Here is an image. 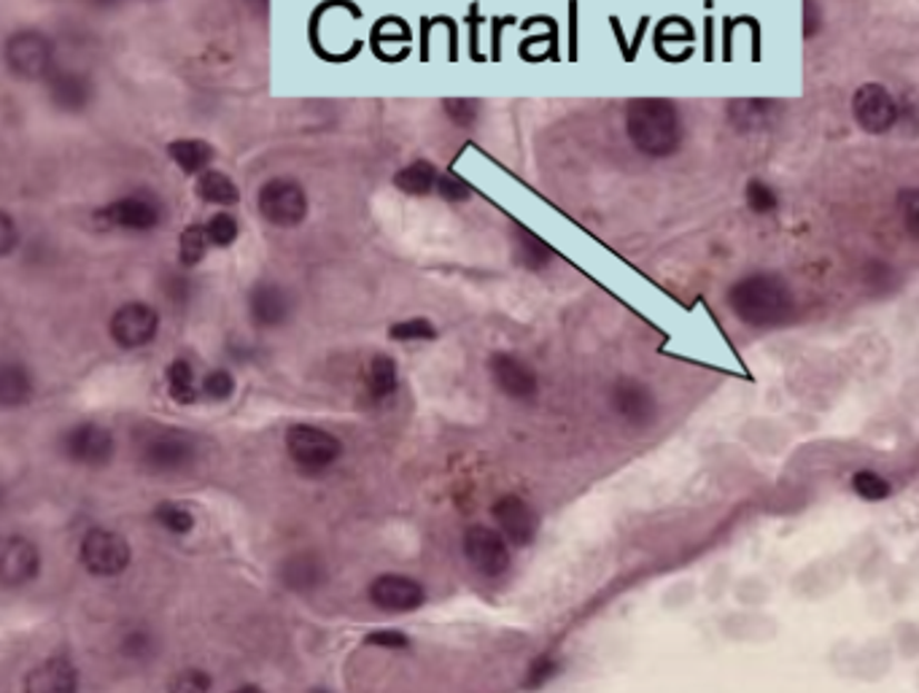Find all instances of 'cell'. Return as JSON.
I'll list each match as a JSON object with an SVG mask.
<instances>
[{"mask_svg":"<svg viewBox=\"0 0 919 693\" xmlns=\"http://www.w3.org/2000/svg\"><path fill=\"white\" fill-rule=\"evenodd\" d=\"M725 300L739 321L755 329L782 327L796 314V295L790 284L777 273L765 270L733 281Z\"/></svg>","mask_w":919,"mask_h":693,"instance_id":"obj_1","label":"cell"},{"mask_svg":"<svg viewBox=\"0 0 919 693\" xmlns=\"http://www.w3.org/2000/svg\"><path fill=\"white\" fill-rule=\"evenodd\" d=\"M324 564L316 553H297V556L286 558L280 567V577L291 591H313L324 583Z\"/></svg>","mask_w":919,"mask_h":693,"instance_id":"obj_23","label":"cell"},{"mask_svg":"<svg viewBox=\"0 0 919 693\" xmlns=\"http://www.w3.org/2000/svg\"><path fill=\"white\" fill-rule=\"evenodd\" d=\"M62 454L76 464L100 467V464L111 462L113 456L111 429L100 427V424L95 422L76 424V427L68 429L66 437H62Z\"/></svg>","mask_w":919,"mask_h":693,"instance_id":"obj_10","label":"cell"},{"mask_svg":"<svg viewBox=\"0 0 919 693\" xmlns=\"http://www.w3.org/2000/svg\"><path fill=\"white\" fill-rule=\"evenodd\" d=\"M488 367H491V378H494V384L500 386L507 397H513V399L537 397V392H540L537 373H534V367L526 365L521 356L500 352L491 356Z\"/></svg>","mask_w":919,"mask_h":693,"instance_id":"obj_14","label":"cell"},{"mask_svg":"<svg viewBox=\"0 0 919 693\" xmlns=\"http://www.w3.org/2000/svg\"><path fill=\"white\" fill-rule=\"evenodd\" d=\"M369 645H381V647H407V637L397 628H383V632H373L367 637Z\"/></svg>","mask_w":919,"mask_h":693,"instance_id":"obj_47","label":"cell"},{"mask_svg":"<svg viewBox=\"0 0 919 693\" xmlns=\"http://www.w3.org/2000/svg\"><path fill=\"white\" fill-rule=\"evenodd\" d=\"M165 295H168V300H174V303H187L189 297H191L189 278H187V276H178V273H174V276L165 278Z\"/></svg>","mask_w":919,"mask_h":693,"instance_id":"obj_45","label":"cell"},{"mask_svg":"<svg viewBox=\"0 0 919 693\" xmlns=\"http://www.w3.org/2000/svg\"><path fill=\"white\" fill-rule=\"evenodd\" d=\"M79 672L66 656L47 659L24 677V693H76Z\"/></svg>","mask_w":919,"mask_h":693,"instance_id":"obj_20","label":"cell"},{"mask_svg":"<svg viewBox=\"0 0 919 693\" xmlns=\"http://www.w3.org/2000/svg\"><path fill=\"white\" fill-rule=\"evenodd\" d=\"M388 338L397 343H416V340H434L437 338V327L424 316L416 319H402L388 327Z\"/></svg>","mask_w":919,"mask_h":693,"instance_id":"obj_34","label":"cell"},{"mask_svg":"<svg viewBox=\"0 0 919 693\" xmlns=\"http://www.w3.org/2000/svg\"><path fill=\"white\" fill-rule=\"evenodd\" d=\"M165 380H168V394L178 405H191L197 399V394H200L197 392L195 367L187 359L170 362L168 370H165Z\"/></svg>","mask_w":919,"mask_h":693,"instance_id":"obj_29","label":"cell"},{"mask_svg":"<svg viewBox=\"0 0 919 693\" xmlns=\"http://www.w3.org/2000/svg\"><path fill=\"white\" fill-rule=\"evenodd\" d=\"M744 202L752 214L771 216L780 211V192L763 178H750L744 187Z\"/></svg>","mask_w":919,"mask_h":693,"instance_id":"obj_31","label":"cell"},{"mask_svg":"<svg viewBox=\"0 0 919 693\" xmlns=\"http://www.w3.org/2000/svg\"><path fill=\"white\" fill-rule=\"evenodd\" d=\"M233 693H265V691L257 689V685H244V689H238V691H233Z\"/></svg>","mask_w":919,"mask_h":693,"instance_id":"obj_49","label":"cell"},{"mask_svg":"<svg viewBox=\"0 0 919 693\" xmlns=\"http://www.w3.org/2000/svg\"><path fill=\"white\" fill-rule=\"evenodd\" d=\"M464 553L481 575L500 577L510 570V551L500 532L475 524L464 534Z\"/></svg>","mask_w":919,"mask_h":693,"instance_id":"obj_11","label":"cell"},{"mask_svg":"<svg viewBox=\"0 0 919 693\" xmlns=\"http://www.w3.org/2000/svg\"><path fill=\"white\" fill-rule=\"evenodd\" d=\"M235 392V378L227 370H210L202 380V394L216 403H225V399L233 397Z\"/></svg>","mask_w":919,"mask_h":693,"instance_id":"obj_39","label":"cell"},{"mask_svg":"<svg viewBox=\"0 0 919 693\" xmlns=\"http://www.w3.org/2000/svg\"><path fill=\"white\" fill-rule=\"evenodd\" d=\"M399 386L397 362L388 354H375L367 367V392L373 399H388Z\"/></svg>","mask_w":919,"mask_h":693,"instance_id":"obj_28","label":"cell"},{"mask_svg":"<svg viewBox=\"0 0 919 693\" xmlns=\"http://www.w3.org/2000/svg\"><path fill=\"white\" fill-rule=\"evenodd\" d=\"M443 111L456 127H472L477 122V117H481V100L448 98L443 100Z\"/></svg>","mask_w":919,"mask_h":693,"instance_id":"obj_36","label":"cell"},{"mask_svg":"<svg viewBox=\"0 0 919 693\" xmlns=\"http://www.w3.org/2000/svg\"><path fill=\"white\" fill-rule=\"evenodd\" d=\"M140 462L151 473H178L195 462V443L178 432H159L144 443Z\"/></svg>","mask_w":919,"mask_h":693,"instance_id":"obj_12","label":"cell"},{"mask_svg":"<svg viewBox=\"0 0 919 693\" xmlns=\"http://www.w3.org/2000/svg\"><path fill=\"white\" fill-rule=\"evenodd\" d=\"M210 246L206 225H187L184 227L181 238H178V263L184 267H197L206 259V251Z\"/></svg>","mask_w":919,"mask_h":693,"instance_id":"obj_30","label":"cell"},{"mask_svg":"<svg viewBox=\"0 0 919 693\" xmlns=\"http://www.w3.org/2000/svg\"><path fill=\"white\" fill-rule=\"evenodd\" d=\"M852 488L854 494L866 502H882L892 494L890 481H885L882 475L873 473V469H860V473H854Z\"/></svg>","mask_w":919,"mask_h":693,"instance_id":"obj_35","label":"cell"},{"mask_svg":"<svg viewBox=\"0 0 919 693\" xmlns=\"http://www.w3.org/2000/svg\"><path fill=\"white\" fill-rule=\"evenodd\" d=\"M513 244H515V263L532 273L545 270V267L555 259V251L551 249V246H547L545 240H540L534 232H528L526 227H515Z\"/></svg>","mask_w":919,"mask_h":693,"instance_id":"obj_27","label":"cell"},{"mask_svg":"<svg viewBox=\"0 0 919 693\" xmlns=\"http://www.w3.org/2000/svg\"><path fill=\"white\" fill-rule=\"evenodd\" d=\"M41 567V553H38L36 543L28 537H9L6 539L3 558H0V575L9 588L24 586L38 575Z\"/></svg>","mask_w":919,"mask_h":693,"instance_id":"obj_19","label":"cell"},{"mask_svg":"<svg viewBox=\"0 0 919 693\" xmlns=\"http://www.w3.org/2000/svg\"><path fill=\"white\" fill-rule=\"evenodd\" d=\"M286 448L297 467L310 475L329 469L343 454V445L332 432L310 427V424H295L286 432Z\"/></svg>","mask_w":919,"mask_h":693,"instance_id":"obj_5","label":"cell"},{"mask_svg":"<svg viewBox=\"0 0 919 693\" xmlns=\"http://www.w3.org/2000/svg\"><path fill=\"white\" fill-rule=\"evenodd\" d=\"M780 117H782L780 100L744 98V100H731V106H729V122L737 127L739 132H763L780 122Z\"/></svg>","mask_w":919,"mask_h":693,"instance_id":"obj_21","label":"cell"},{"mask_svg":"<svg viewBox=\"0 0 919 693\" xmlns=\"http://www.w3.org/2000/svg\"><path fill=\"white\" fill-rule=\"evenodd\" d=\"M826 28V11L820 0H803V38L812 41Z\"/></svg>","mask_w":919,"mask_h":693,"instance_id":"obj_41","label":"cell"},{"mask_svg":"<svg viewBox=\"0 0 919 693\" xmlns=\"http://www.w3.org/2000/svg\"><path fill=\"white\" fill-rule=\"evenodd\" d=\"M168 157L181 168V174L200 176L210 170L216 151L214 146L202 141V138H178V141L168 143Z\"/></svg>","mask_w":919,"mask_h":693,"instance_id":"obj_22","label":"cell"},{"mask_svg":"<svg viewBox=\"0 0 919 693\" xmlns=\"http://www.w3.org/2000/svg\"><path fill=\"white\" fill-rule=\"evenodd\" d=\"M195 195L200 197L202 202H208V206H216V208H229L240 202L238 184L216 168H210L206 170V174L197 176Z\"/></svg>","mask_w":919,"mask_h":693,"instance_id":"obj_24","label":"cell"},{"mask_svg":"<svg viewBox=\"0 0 919 693\" xmlns=\"http://www.w3.org/2000/svg\"><path fill=\"white\" fill-rule=\"evenodd\" d=\"M494 518L510 543L532 545L534 537H537V529H540L537 513H534L521 497H513V494L502 497L494 505Z\"/></svg>","mask_w":919,"mask_h":693,"instance_id":"obj_17","label":"cell"},{"mask_svg":"<svg viewBox=\"0 0 919 693\" xmlns=\"http://www.w3.org/2000/svg\"><path fill=\"white\" fill-rule=\"evenodd\" d=\"M98 219L108 227H117V230L151 232L162 225V202L146 192L125 195L100 208Z\"/></svg>","mask_w":919,"mask_h":693,"instance_id":"obj_8","label":"cell"},{"mask_svg":"<svg viewBox=\"0 0 919 693\" xmlns=\"http://www.w3.org/2000/svg\"><path fill=\"white\" fill-rule=\"evenodd\" d=\"M852 117L868 136H885L901 125V100L882 85H863L852 95Z\"/></svg>","mask_w":919,"mask_h":693,"instance_id":"obj_6","label":"cell"},{"mask_svg":"<svg viewBox=\"0 0 919 693\" xmlns=\"http://www.w3.org/2000/svg\"><path fill=\"white\" fill-rule=\"evenodd\" d=\"M610 405L617 416L631 427H648L659 416V403L655 394L636 378H621L615 380L610 392Z\"/></svg>","mask_w":919,"mask_h":693,"instance_id":"obj_13","label":"cell"},{"mask_svg":"<svg viewBox=\"0 0 919 693\" xmlns=\"http://www.w3.org/2000/svg\"><path fill=\"white\" fill-rule=\"evenodd\" d=\"M30 397H33V378H30L28 367L6 362L0 370V405L19 408V405L30 403Z\"/></svg>","mask_w":919,"mask_h":693,"instance_id":"obj_26","label":"cell"},{"mask_svg":"<svg viewBox=\"0 0 919 693\" xmlns=\"http://www.w3.org/2000/svg\"><path fill=\"white\" fill-rule=\"evenodd\" d=\"M210 677L202 670H184L178 672L170 683V693H210Z\"/></svg>","mask_w":919,"mask_h":693,"instance_id":"obj_38","label":"cell"},{"mask_svg":"<svg viewBox=\"0 0 919 693\" xmlns=\"http://www.w3.org/2000/svg\"><path fill=\"white\" fill-rule=\"evenodd\" d=\"M437 195L443 197V200H448V202H453V206H456V202H467L470 200L472 189H470V184L464 181V178L445 174V176H439Z\"/></svg>","mask_w":919,"mask_h":693,"instance_id":"obj_40","label":"cell"},{"mask_svg":"<svg viewBox=\"0 0 919 693\" xmlns=\"http://www.w3.org/2000/svg\"><path fill=\"white\" fill-rule=\"evenodd\" d=\"M130 543L117 532L108 529H89L81 539V564L89 575L98 577H117L130 567Z\"/></svg>","mask_w":919,"mask_h":693,"instance_id":"obj_7","label":"cell"},{"mask_svg":"<svg viewBox=\"0 0 919 693\" xmlns=\"http://www.w3.org/2000/svg\"><path fill=\"white\" fill-rule=\"evenodd\" d=\"M369 600L388 613H411L424 605V586L405 575H381L369 586Z\"/></svg>","mask_w":919,"mask_h":693,"instance_id":"obj_16","label":"cell"},{"mask_svg":"<svg viewBox=\"0 0 919 693\" xmlns=\"http://www.w3.org/2000/svg\"><path fill=\"white\" fill-rule=\"evenodd\" d=\"M19 244V232H17V225L14 219H11V214H3L0 216V254L3 257H11Z\"/></svg>","mask_w":919,"mask_h":693,"instance_id":"obj_44","label":"cell"},{"mask_svg":"<svg viewBox=\"0 0 919 693\" xmlns=\"http://www.w3.org/2000/svg\"><path fill=\"white\" fill-rule=\"evenodd\" d=\"M206 230H208V238H210V246H216V249H229V246L238 240L240 235V225L238 219H235L233 214L227 211H216L210 219L206 221Z\"/></svg>","mask_w":919,"mask_h":693,"instance_id":"obj_32","label":"cell"},{"mask_svg":"<svg viewBox=\"0 0 919 693\" xmlns=\"http://www.w3.org/2000/svg\"><path fill=\"white\" fill-rule=\"evenodd\" d=\"M248 314H251V321L261 329L280 327L291 316L289 291L273 281L257 284L251 289V297H248Z\"/></svg>","mask_w":919,"mask_h":693,"instance_id":"obj_18","label":"cell"},{"mask_svg":"<svg viewBox=\"0 0 919 693\" xmlns=\"http://www.w3.org/2000/svg\"><path fill=\"white\" fill-rule=\"evenodd\" d=\"M866 284L871 286V289H890L892 286V281H896V270H892L890 265H885V263H871L866 267Z\"/></svg>","mask_w":919,"mask_h":693,"instance_id":"obj_43","label":"cell"},{"mask_svg":"<svg viewBox=\"0 0 919 693\" xmlns=\"http://www.w3.org/2000/svg\"><path fill=\"white\" fill-rule=\"evenodd\" d=\"M149 651H151V640H149V634H146V632H130L125 637V653L130 659L149 656Z\"/></svg>","mask_w":919,"mask_h":693,"instance_id":"obj_46","label":"cell"},{"mask_svg":"<svg viewBox=\"0 0 919 693\" xmlns=\"http://www.w3.org/2000/svg\"><path fill=\"white\" fill-rule=\"evenodd\" d=\"M257 208L261 214V219L270 221L273 227H280V230H291V227H299L308 216V192L305 187L295 178H270L259 187L257 192Z\"/></svg>","mask_w":919,"mask_h":693,"instance_id":"obj_4","label":"cell"},{"mask_svg":"<svg viewBox=\"0 0 919 693\" xmlns=\"http://www.w3.org/2000/svg\"><path fill=\"white\" fill-rule=\"evenodd\" d=\"M159 333V314L149 303H125L122 308L113 310L108 321V335L125 352L149 346Z\"/></svg>","mask_w":919,"mask_h":693,"instance_id":"obj_9","label":"cell"},{"mask_svg":"<svg viewBox=\"0 0 919 693\" xmlns=\"http://www.w3.org/2000/svg\"><path fill=\"white\" fill-rule=\"evenodd\" d=\"M555 675H559V661L551 659V656H540L532 664V670H528V675H526V680H523V685H526V689H540V685H545L547 680H553Z\"/></svg>","mask_w":919,"mask_h":693,"instance_id":"obj_42","label":"cell"},{"mask_svg":"<svg viewBox=\"0 0 919 693\" xmlns=\"http://www.w3.org/2000/svg\"><path fill=\"white\" fill-rule=\"evenodd\" d=\"M43 85H47L49 103L62 113L87 111L95 100L92 79L81 71H55Z\"/></svg>","mask_w":919,"mask_h":693,"instance_id":"obj_15","label":"cell"},{"mask_svg":"<svg viewBox=\"0 0 919 693\" xmlns=\"http://www.w3.org/2000/svg\"><path fill=\"white\" fill-rule=\"evenodd\" d=\"M3 60L9 73L19 81H47L57 71L55 41L36 28L14 30L6 38Z\"/></svg>","mask_w":919,"mask_h":693,"instance_id":"obj_3","label":"cell"},{"mask_svg":"<svg viewBox=\"0 0 919 693\" xmlns=\"http://www.w3.org/2000/svg\"><path fill=\"white\" fill-rule=\"evenodd\" d=\"M898 214H901L906 232L919 240V187L901 189V195H898Z\"/></svg>","mask_w":919,"mask_h":693,"instance_id":"obj_37","label":"cell"},{"mask_svg":"<svg viewBox=\"0 0 919 693\" xmlns=\"http://www.w3.org/2000/svg\"><path fill=\"white\" fill-rule=\"evenodd\" d=\"M316 693H324V691H316Z\"/></svg>","mask_w":919,"mask_h":693,"instance_id":"obj_50","label":"cell"},{"mask_svg":"<svg viewBox=\"0 0 919 693\" xmlns=\"http://www.w3.org/2000/svg\"><path fill=\"white\" fill-rule=\"evenodd\" d=\"M625 132L640 155L650 160H666L682 149L685 122L672 100L636 98L625 108Z\"/></svg>","mask_w":919,"mask_h":693,"instance_id":"obj_2","label":"cell"},{"mask_svg":"<svg viewBox=\"0 0 919 693\" xmlns=\"http://www.w3.org/2000/svg\"><path fill=\"white\" fill-rule=\"evenodd\" d=\"M89 6H95V9H113V6L119 3V0H87Z\"/></svg>","mask_w":919,"mask_h":693,"instance_id":"obj_48","label":"cell"},{"mask_svg":"<svg viewBox=\"0 0 919 693\" xmlns=\"http://www.w3.org/2000/svg\"><path fill=\"white\" fill-rule=\"evenodd\" d=\"M437 184H439V174L429 160H416L394 174V187L407 197H426V195L437 192Z\"/></svg>","mask_w":919,"mask_h":693,"instance_id":"obj_25","label":"cell"},{"mask_svg":"<svg viewBox=\"0 0 919 693\" xmlns=\"http://www.w3.org/2000/svg\"><path fill=\"white\" fill-rule=\"evenodd\" d=\"M155 521L165 532L174 534H189L195 529V516H191L187 507L176 505V502H159L155 511Z\"/></svg>","mask_w":919,"mask_h":693,"instance_id":"obj_33","label":"cell"}]
</instances>
